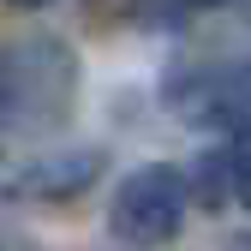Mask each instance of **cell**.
<instances>
[{
    "label": "cell",
    "instance_id": "cell-7",
    "mask_svg": "<svg viewBox=\"0 0 251 251\" xmlns=\"http://www.w3.org/2000/svg\"><path fill=\"white\" fill-rule=\"evenodd\" d=\"M192 6H222V0H192Z\"/></svg>",
    "mask_w": 251,
    "mask_h": 251
},
{
    "label": "cell",
    "instance_id": "cell-4",
    "mask_svg": "<svg viewBox=\"0 0 251 251\" xmlns=\"http://www.w3.org/2000/svg\"><path fill=\"white\" fill-rule=\"evenodd\" d=\"M222 162H227V185H233V198L251 209V120H239L233 132H227Z\"/></svg>",
    "mask_w": 251,
    "mask_h": 251
},
{
    "label": "cell",
    "instance_id": "cell-2",
    "mask_svg": "<svg viewBox=\"0 0 251 251\" xmlns=\"http://www.w3.org/2000/svg\"><path fill=\"white\" fill-rule=\"evenodd\" d=\"M185 198H192V179L168 162H150V168H132L120 179V192L108 203V233L114 245L126 251H155L168 245L185 222Z\"/></svg>",
    "mask_w": 251,
    "mask_h": 251
},
{
    "label": "cell",
    "instance_id": "cell-1",
    "mask_svg": "<svg viewBox=\"0 0 251 251\" xmlns=\"http://www.w3.org/2000/svg\"><path fill=\"white\" fill-rule=\"evenodd\" d=\"M78 54L66 36H18L0 42V132L54 138L72 120Z\"/></svg>",
    "mask_w": 251,
    "mask_h": 251
},
{
    "label": "cell",
    "instance_id": "cell-3",
    "mask_svg": "<svg viewBox=\"0 0 251 251\" xmlns=\"http://www.w3.org/2000/svg\"><path fill=\"white\" fill-rule=\"evenodd\" d=\"M102 174H108V150L102 144L42 150V155H30L24 168H12L0 179V198L6 203H66V198H84Z\"/></svg>",
    "mask_w": 251,
    "mask_h": 251
},
{
    "label": "cell",
    "instance_id": "cell-6",
    "mask_svg": "<svg viewBox=\"0 0 251 251\" xmlns=\"http://www.w3.org/2000/svg\"><path fill=\"white\" fill-rule=\"evenodd\" d=\"M227 251H251V233H239V239H227Z\"/></svg>",
    "mask_w": 251,
    "mask_h": 251
},
{
    "label": "cell",
    "instance_id": "cell-8",
    "mask_svg": "<svg viewBox=\"0 0 251 251\" xmlns=\"http://www.w3.org/2000/svg\"><path fill=\"white\" fill-rule=\"evenodd\" d=\"M0 251H12V245H0Z\"/></svg>",
    "mask_w": 251,
    "mask_h": 251
},
{
    "label": "cell",
    "instance_id": "cell-5",
    "mask_svg": "<svg viewBox=\"0 0 251 251\" xmlns=\"http://www.w3.org/2000/svg\"><path fill=\"white\" fill-rule=\"evenodd\" d=\"M6 6H18V12H36V6H54V0H6Z\"/></svg>",
    "mask_w": 251,
    "mask_h": 251
}]
</instances>
